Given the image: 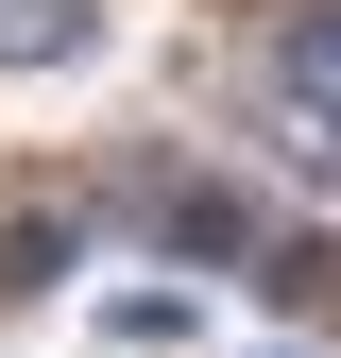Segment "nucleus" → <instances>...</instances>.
<instances>
[{
	"mask_svg": "<svg viewBox=\"0 0 341 358\" xmlns=\"http://www.w3.org/2000/svg\"><path fill=\"white\" fill-rule=\"evenodd\" d=\"M273 85H290L307 120H341V17H290V34H273Z\"/></svg>",
	"mask_w": 341,
	"mask_h": 358,
	"instance_id": "nucleus-3",
	"label": "nucleus"
},
{
	"mask_svg": "<svg viewBox=\"0 0 341 358\" xmlns=\"http://www.w3.org/2000/svg\"><path fill=\"white\" fill-rule=\"evenodd\" d=\"M137 222H154L170 256H256V222H239V188H154Z\"/></svg>",
	"mask_w": 341,
	"mask_h": 358,
	"instance_id": "nucleus-1",
	"label": "nucleus"
},
{
	"mask_svg": "<svg viewBox=\"0 0 341 358\" xmlns=\"http://www.w3.org/2000/svg\"><path fill=\"white\" fill-rule=\"evenodd\" d=\"M85 34H103V0H0V52L17 69H68Z\"/></svg>",
	"mask_w": 341,
	"mask_h": 358,
	"instance_id": "nucleus-2",
	"label": "nucleus"
}]
</instances>
